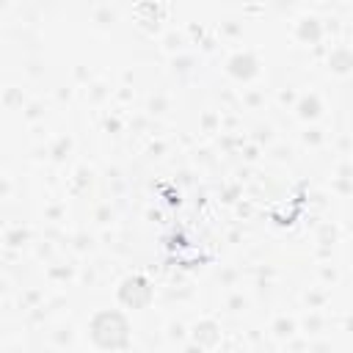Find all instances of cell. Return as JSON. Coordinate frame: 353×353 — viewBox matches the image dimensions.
Segmentation results:
<instances>
[{"instance_id":"cell-1","label":"cell","mask_w":353,"mask_h":353,"mask_svg":"<svg viewBox=\"0 0 353 353\" xmlns=\"http://www.w3.org/2000/svg\"><path fill=\"white\" fill-rule=\"evenodd\" d=\"M94 339L105 347H119L127 339V323L116 312H105L94 320Z\"/></svg>"}]
</instances>
